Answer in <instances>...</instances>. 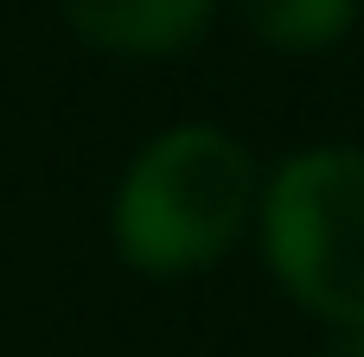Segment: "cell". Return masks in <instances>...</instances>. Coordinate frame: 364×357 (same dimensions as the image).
<instances>
[{"instance_id": "obj_2", "label": "cell", "mask_w": 364, "mask_h": 357, "mask_svg": "<svg viewBox=\"0 0 364 357\" xmlns=\"http://www.w3.org/2000/svg\"><path fill=\"white\" fill-rule=\"evenodd\" d=\"M269 262L288 294L364 332V153L358 147H314L294 153L262 198Z\"/></svg>"}, {"instance_id": "obj_5", "label": "cell", "mask_w": 364, "mask_h": 357, "mask_svg": "<svg viewBox=\"0 0 364 357\" xmlns=\"http://www.w3.org/2000/svg\"><path fill=\"white\" fill-rule=\"evenodd\" d=\"M358 357H364V351H358Z\"/></svg>"}, {"instance_id": "obj_3", "label": "cell", "mask_w": 364, "mask_h": 357, "mask_svg": "<svg viewBox=\"0 0 364 357\" xmlns=\"http://www.w3.org/2000/svg\"><path fill=\"white\" fill-rule=\"evenodd\" d=\"M64 19L77 26V38H90L102 51L166 57L205 32L211 0H64Z\"/></svg>"}, {"instance_id": "obj_4", "label": "cell", "mask_w": 364, "mask_h": 357, "mask_svg": "<svg viewBox=\"0 0 364 357\" xmlns=\"http://www.w3.org/2000/svg\"><path fill=\"white\" fill-rule=\"evenodd\" d=\"M237 6H243V26L275 51H326L333 38H346L358 13V0H237Z\"/></svg>"}, {"instance_id": "obj_1", "label": "cell", "mask_w": 364, "mask_h": 357, "mask_svg": "<svg viewBox=\"0 0 364 357\" xmlns=\"http://www.w3.org/2000/svg\"><path fill=\"white\" fill-rule=\"evenodd\" d=\"M256 211V160L224 128H173L141 147L115 198V243L141 275L211 268Z\"/></svg>"}]
</instances>
